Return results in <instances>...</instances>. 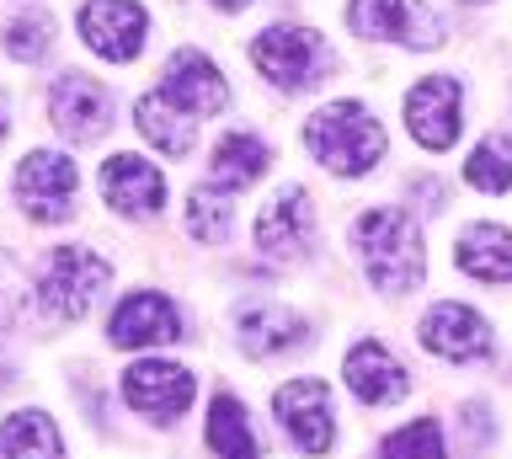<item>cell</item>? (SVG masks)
<instances>
[{
    "instance_id": "cell-24",
    "label": "cell",
    "mask_w": 512,
    "mask_h": 459,
    "mask_svg": "<svg viewBox=\"0 0 512 459\" xmlns=\"http://www.w3.org/2000/svg\"><path fill=\"white\" fill-rule=\"evenodd\" d=\"M464 182L480 187V193H512V145L507 139L475 145V155L464 161Z\"/></svg>"
},
{
    "instance_id": "cell-2",
    "label": "cell",
    "mask_w": 512,
    "mask_h": 459,
    "mask_svg": "<svg viewBox=\"0 0 512 459\" xmlns=\"http://www.w3.org/2000/svg\"><path fill=\"white\" fill-rule=\"evenodd\" d=\"M384 145H390V134H384V123L363 102H326L304 123V150L326 171H336V177L374 171L384 161Z\"/></svg>"
},
{
    "instance_id": "cell-28",
    "label": "cell",
    "mask_w": 512,
    "mask_h": 459,
    "mask_svg": "<svg viewBox=\"0 0 512 459\" xmlns=\"http://www.w3.org/2000/svg\"><path fill=\"white\" fill-rule=\"evenodd\" d=\"M11 321V299H6V278H0V326Z\"/></svg>"
},
{
    "instance_id": "cell-16",
    "label": "cell",
    "mask_w": 512,
    "mask_h": 459,
    "mask_svg": "<svg viewBox=\"0 0 512 459\" xmlns=\"http://www.w3.org/2000/svg\"><path fill=\"white\" fill-rule=\"evenodd\" d=\"M112 347H155V342H176L182 337V321H176V305L166 294H128L107 321Z\"/></svg>"
},
{
    "instance_id": "cell-18",
    "label": "cell",
    "mask_w": 512,
    "mask_h": 459,
    "mask_svg": "<svg viewBox=\"0 0 512 459\" xmlns=\"http://www.w3.org/2000/svg\"><path fill=\"white\" fill-rule=\"evenodd\" d=\"M454 262H459L464 278L507 283L512 278V235L502 225H470L454 246Z\"/></svg>"
},
{
    "instance_id": "cell-26",
    "label": "cell",
    "mask_w": 512,
    "mask_h": 459,
    "mask_svg": "<svg viewBox=\"0 0 512 459\" xmlns=\"http://www.w3.org/2000/svg\"><path fill=\"white\" fill-rule=\"evenodd\" d=\"M187 230L198 235V241H224V235H230V198H224L219 187H192Z\"/></svg>"
},
{
    "instance_id": "cell-13",
    "label": "cell",
    "mask_w": 512,
    "mask_h": 459,
    "mask_svg": "<svg viewBox=\"0 0 512 459\" xmlns=\"http://www.w3.org/2000/svg\"><path fill=\"white\" fill-rule=\"evenodd\" d=\"M48 113H54L59 134L80 139V145H91V139H102L112 129V97L91 75H59L54 97H48Z\"/></svg>"
},
{
    "instance_id": "cell-10",
    "label": "cell",
    "mask_w": 512,
    "mask_h": 459,
    "mask_svg": "<svg viewBox=\"0 0 512 459\" xmlns=\"http://www.w3.org/2000/svg\"><path fill=\"white\" fill-rule=\"evenodd\" d=\"M464 123V102H459V81L448 75H427V81L411 86L406 97V129L422 150H448L459 139Z\"/></svg>"
},
{
    "instance_id": "cell-15",
    "label": "cell",
    "mask_w": 512,
    "mask_h": 459,
    "mask_svg": "<svg viewBox=\"0 0 512 459\" xmlns=\"http://www.w3.org/2000/svg\"><path fill=\"white\" fill-rule=\"evenodd\" d=\"M160 91H166L187 118H208V113H224V107H230V86H224V75L208 65L203 54H192V49L171 54L166 86H160Z\"/></svg>"
},
{
    "instance_id": "cell-21",
    "label": "cell",
    "mask_w": 512,
    "mask_h": 459,
    "mask_svg": "<svg viewBox=\"0 0 512 459\" xmlns=\"http://www.w3.org/2000/svg\"><path fill=\"white\" fill-rule=\"evenodd\" d=\"M134 123H139V134L150 139L155 150H166V155H187V150H192V118L166 97V91H150V97H139Z\"/></svg>"
},
{
    "instance_id": "cell-8",
    "label": "cell",
    "mask_w": 512,
    "mask_h": 459,
    "mask_svg": "<svg viewBox=\"0 0 512 459\" xmlns=\"http://www.w3.org/2000/svg\"><path fill=\"white\" fill-rule=\"evenodd\" d=\"M315 246V209L304 187H283L278 198L256 214V251L272 262H294Z\"/></svg>"
},
{
    "instance_id": "cell-7",
    "label": "cell",
    "mask_w": 512,
    "mask_h": 459,
    "mask_svg": "<svg viewBox=\"0 0 512 459\" xmlns=\"http://www.w3.org/2000/svg\"><path fill=\"white\" fill-rule=\"evenodd\" d=\"M123 401L150 422H176L192 401V374L171 358H144V363H128L123 374Z\"/></svg>"
},
{
    "instance_id": "cell-12",
    "label": "cell",
    "mask_w": 512,
    "mask_h": 459,
    "mask_svg": "<svg viewBox=\"0 0 512 459\" xmlns=\"http://www.w3.org/2000/svg\"><path fill=\"white\" fill-rule=\"evenodd\" d=\"M416 337L427 342V353H438V358H448V363H475V358L491 353V326L480 321V310L454 305V299L432 305Z\"/></svg>"
},
{
    "instance_id": "cell-22",
    "label": "cell",
    "mask_w": 512,
    "mask_h": 459,
    "mask_svg": "<svg viewBox=\"0 0 512 459\" xmlns=\"http://www.w3.org/2000/svg\"><path fill=\"white\" fill-rule=\"evenodd\" d=\"M0 459H64L59 427L43 411H16L0 422Z\"/></svg>"
},
{
    "instance_id": "cell-5",
    "label": "cell",
    "mask_w": 512,
    "mask_h": 459,
    "mask_svg": "<svg viewBox=\"0 0 512 459\" xmlns=\"http://www.w3.org/2000/svg\"><path fill=\"white\" fill-rule=\"evenodd\" d=\"M75 187H80L75 161L59 150H32L16 166V198H22L27 219H38V225H59L75 209Z\"/></svg>"
},
{
    "instance_id": "cell-6",
    "label": "cell",
    "mask_w": 512,
    "mask_h": 459,
    "mask_svg": "<svg viewBox=\"0 0 512 459\" xmlns=\"http://www.w3.org/2000/svg\"><path fill=\"white\" fill-rule=\"evenodd\" d=\"M347 22L358 38H374V43H406V49H438L443 43L422 0H352Z\"/></svg>"
},
{
    "instance_id": "cell-30",
    "label": "cell",
    "mask_w": 512,
    "mask_h": 459,
    "mask_svg": "<svg viewBox=\"0 0 512 459\" xmlns=\"http://www.w3.org/2000/svg\"><path fill=\"white\" fill-rule=\"evenodd\" d=\"M214 6H224V11H240V6H246V0H214Z\"/></svg>"
},
{
    "instance_id": "cell-29",
    "label": "cell",
    "mask_w": 512,
    "mask_h": 459,
    "mask_svg": "<svg viewBox=\"0 0 512 459\" xmlns=\"http://www.w3.org/2000/svg\"><path fill=\"white\" fill-rule=\"evenodd\" d=\"M6 129H11V113H6V97H0V139H6Z\"/></svg>"
},
{
    "instance_id": "cell-3",
    "label": "cell",
    "mask_w": 512,
    "mask_h": 459,
    "mask_svg": "<svg viewBox=\"0 0 512 459\" xmlns=\"http://www.w3.org/2000/svg\"><path fill=\"white\" fill-rule=\"evenodd\" d=\"M251 65L283 91H310L315 81L331 75V49H326V38H320L315 27L272 22L267 33L251 43Z\"/></svg>"
},
{
    "instance_id": "cell-9",
    "label": "cell",
    "mask_w": 512,
    "mask_h": 459,
    "mask_svg": "<svg viewBox=\"0 0 512 459\" xmlns=\"http://www.w3.org/2000/svg\"><path fill=\"white\" fill-rule=\"evenodd\" d=\"M144 33H150V17H144L134 0H86V11H80L86 49L112 59V65H128L144 49Z\"/></svg>"
},
{
    "instance_id": "cell-14",
    "label": "cell",
    "mask_w": 512,
    "mask_h": 459,
    "mask_svg": "<svg viewBox=\"0 0 512 459\" xmlns=\"http://www.w3.org/2000/svg\"><path fill=\"white\" fill-rule=\"evenodd\" d=\"M102 198L128 219H150L166 209V177L139 155H112L102 166Z\"/></svg>"
},
{
    "instance_id": "cell-25",
    "label": "cell",
    "mask_w": 512,
    "mask_h": 459,
    "mask_svg": "<svg viewBox=\"0 0 512 459\" xmlns=\"http://www.w3.org/2000/svg\"><path fill=\"white\" fill-rule=\"evenodd\" d=\"M379 459H448V449H443V427L432 422V417H422V422H406L400 433L384 438Z\"/></svg>"
},
{
    "instance_id": "cell-23",
    "label": "cell",
    "mask_w": 512,
    "mask_h": 459,
    "mask_svg": "<svg viewBox=\"0 0 512 459\" xmlns=\"http://www.w3.org/2000/svg\"><path fill=\"white\" fill-rule=\"evenodd\" d=\"M214 187L219 193H240L246 182H256L267 171V145L256 134H224L214 150Z\"/></svg>"
},
{
    "instance_id": "cell-19",
    "label": "cell",
    "mask_w": 512,
    "mask_h": 459,
    "mask_svg": "<svg viewBox=\"0 0 512 459\" xmlns=\"http://www.w3.org/2000/svg\"><path fill=\"white\" fill-rule=\"evenodd\" d=\"M208 449L219 459H262V433L235 395H214L208 406Z\"/></svg>"
},
{
    "instance_id": "cell-4",
    "label": "cell",
    "mask_w": 512,
    "mask_h": 459,
    "mask_svg": "<svg viewBox=\"0 0 512 459\" xmlns=\"http://www.w3.org/2000/svg\"><path fill=\"white\" fill-rule=\"evenodd\" d=\"M112 283V267L96 257L86 246H59L43 257V273H38V299L48 315H59V321H75V315H86L102 289Z\"/></svg>"
},
{
    "instance_id": "cell-20",
    "label": "cell",
    "mask_w": 512,
    "mask_h": 459,
    "mask_svg": "<svg viewBox=\"0 0 512 459\" xmlns=\"http://www.w3.org/2000/svg\"><path fill=\"white\" fill-rule=\"evenodd\" d=\"M235 331H240V347H246L251 358H278V353H288V347H299L304 342V321L294 310H240V321H235Z\"/></svg>"
},
{
    "instance_id": "cell-1",
    "label": "cell",
    "mask_w": 512,
    "mask_h": 459,
    "mask_svg": "<svg viewBox=\"0 0 512 459\" xmlns=\"http://www.w3.org/2000/svg\"><path fill=\"white\" fill-rule=\"evenodd\" d=\"M352 246L384 294H406L427 278V241L406 209H368L352 225Z\"/></svg>"
},
{
    "instance_id": "cell-17",
    "label": "cell",
    "mask_w": 512,
    "mask_h": 459,
    "mask_svg": "<svg viewBox=\"0 0 512 459\" xmlns=\"http://www.w3.org/2000/svg\"><path fill=\"white\" fill-rule=\"evenodd\" d=\"M342 374H347V390L358 395V401H368V406H395V401H406V390H411L400 358L384 342H358L347 353Z\"/></svg>"
},
{
    "instance_id": "cell-27",
    "label": "cell",
    "mask_w": 512,
    "mask_h": 459,
    "mask_svg": "<svg viewBox=\"0 0 512 459\" xmlns=\"http://www.w3.org/2000/svg\"><path fill=\"white\" fill-rule=\"evenodd\" d=\"M48 38H54V22H48L43 11H27V17H16L6 27V54L11 59H38L48 49Z\"/></svg>"
},
{
    "instance_id": "cell-11",
    "label": "cell",
    "mask_w": 512,
    "mask_h": 459,
    "mask_svg": "<svg viewBox=\"0 0 512 459\" xmlns=\"http://www.w3.org/2000/svg\"><path fill=\"white\" fill-rule=\"evenodd\" d=\"M272 411H278L283 433L294 438V449H304V454L331 449L336 417H331V401H326V385H320V379H294V385H283Z\"/></svg>"
}]
</instances>
